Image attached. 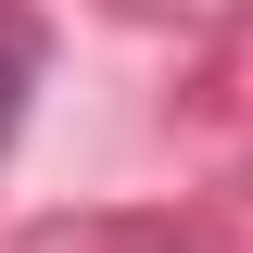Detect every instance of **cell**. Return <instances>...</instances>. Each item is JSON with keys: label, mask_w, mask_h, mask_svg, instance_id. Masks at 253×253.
<instances>
[{"label": "cell", "mask_w": 253, "mask_h": 253, "mask_svg": "<svg viewBox=\"0 0 253 253\" xmlns=\"http://www.w3.org/2000/svg\"><path fill=\"white\" fill-rule=\"evenodd\" d=\"M38 76H51V26H38V0H0V152L26 139Z\"/></svg>", "instance_id": "obj_1"}]
</instances>
